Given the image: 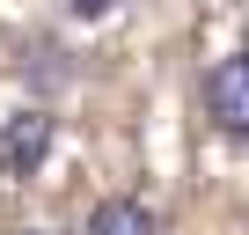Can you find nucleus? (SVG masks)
<instances>
[{
	"instance_id": "1",
	"label": "nucleus",
	"mask_w": 249,
	"mask_h": 235,
	"mask_svg": "<svg viewBox=\"0 0 249 235\" xmlns=\"http://www.w3.org/2000/svg\"><path fill=\"white\" fill-rule=\"evenodd\" d=\"M52 140H59V118H52L44 103L15 110L8 125H0V176H37L44 155H52Z\"/></svg>"
},
{
	"instance_id": "2",
	"label": "nucleus",
	"mask_w": 249,
	"mask_h": 235,
	"mask_svg": "<svg viewBox=\"0 0 249 235\" xmlns=\"http://www.w3.org/2000/svg\"><path fill=\"white\" fill-rule=\"evenodd\" d=\"M205 118L227 140H249V52H227L205 74Z\"/></svg>"
},
{
	"instance_id": "3",
	"label": "nucleus",
	"mask_w": 249,
	"mask_h": 235,
	"mask_svg": "<svg viewBox=\"0 0 249 235\" xmlns=\"http://www.w3.org/2000/svg\"><path fill=\"white\" fill-rule=\"evenodd\" d=\"M81 235H161V220H154L147 198H103V206L88 213Z\"/></svg>"
},
{
	"instance_id": "4",
	"label": "nucleus",
	"mask_w": 249,
	"mask_h": 235,
	"mask_svg": "<svg viewBox=\"0 0 249 235\" xmlns=\"http://www.w3.org/2000/svg\"><path fill=\"white\" fill-rule=\"evenodd\" d=\"M73 15H110V0H73Z\"/></svg>"
},
{
	"instance_id": "5",
	"label": "nucleus",
	"mask_w": 249,
	"mask_h": 235,
	"mask_svg": "<svg viewBox=\"0 0 249 235\" xmlns=\"http://www.w3.org/2000/svg\"><path fill=\"white\" fill-rule=\"evenodd\" d=\"M22 235H44V228H22Z\"/></svg>"
}]
</instances>
